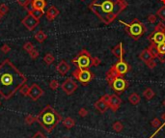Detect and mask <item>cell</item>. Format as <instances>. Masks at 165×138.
Segmentation results:
<instances>
[{
	"instance_id": "6da1fadb",
	"label": "cell",
	"mask_w": 165,
	"mask_h": 138,
	"mask_svg": "<svg viewBox=\"0 0 165 138\" xmlns=\"http://www.w3.org/2000/svg\"><path fill=\"white\" fill-rule=\"evenodd\" d=\"M26 81V76L14 65L10 59H5L0 64V96L3 99H12Z\"/></svg>"
},
{
	"instance_id": "7a4b0ae2",
	"label": "cell",
	"mask_w": 165,
	"mask_h": 138,
	"mask_svg": "<svg viewBox=\"0 0 165 138\" xmlns=\"http://www.w3.org/2000/svg\"><path fill=\"white\" fill-rule=\"evenodd\" d=\"M125 0H93L89 9L104 24H110L127 7Z\"/></svg>"
},
{
	"instance_id": "3957f363",
	"label": "cell",
	"mask_w": 165,
	"mask_h": 138,
	"mask_svg": "<svg viewBox=\"0 0 165 138\" xmlns=\"http://www.w3.org/2000/svg\"><path fill=\"white\" fill-rule=\"evenodd\" d=\"M36 122H38L44 130L47 132H51L62 121L60 114L49 104L39 113L38 116H36Z\"/></svg>"
},
{
	"instance_id": "277c9868",
	"label": "cell",
	"mask_w": 165,
	"mask_h": 138,
	"mask_svg": "<svg viewBox=\"0 0 165 138\" xmlns=\"http://www.w3.org/2000/svg\"><path fill=\"white\" fill-rule=\"evenodd\" d=\"M120 23L125 25L126 31L134 41H138L146 32L145 25L137 18H134L130 23H127L123 20H120Z\"/></svg>"
},
{
	"instance_id": "5b68a950",
	"label": "cell",
	"mask_w": 165,
	"mask_h": 138,
	"mask_svg": "<svg viewBox=\"0 0 165 138\" xmlns=\"http://www.w3.org/2000/svg\"><path fill=\"white\" fill-rule=\"evenodd\" d=\"M92 61H93V57L86 49H82L76 55V57L72 60L73 65H75L79 69H83V70H87V69H90V67H92Z\"/></svg>"
},
{
	"instance_id": "8992f818",
	"label": "cell",
	"mask_w": 165,
	"mask_h": 138,
	"mask_svg": "<svg viewBox=\"0 0 165 138\" xmlns=\"http://www.w3.org/2000/svg\"><path fill=\"white\" fill-rule=\"evenodd\" d=\"M72 76L84 86L88 84L90 81L93 80V78L95 77L94 73L91 71H89V69L83 70V69H79V68H77L76 70L72 72Z\"/></svg>"
},
{
	"instance_id": "52a82bcc",
	"label": "cell",
	"mask_w": 165,
	"mask_h": 138,
	"mask_svg": "<svg viewBox=\"0 0 165 138\" xmlns=\"http://www.w3.org/2000/svg\"><path fill=\"white\" fill-rule=\"evenodd\" d=\"M111 69L114 71V72L116 73L118 76H124L125 75L130 72V66L128 64L122 59V60H119L115 65H113Z\"/></svg>"
},
{
	"instance_id": "ba28073f",
	"label": "cell",
	"mask_w": 165,
	"mask_h": 138,
	"mask_svg": "<svg viewBox=\"0 0 165 138\" xmlns=\"http://www.w3.org/2000/svg\"><path fill=\"white\" fill-rule=\"evenodd\" d=\"M110 86L112 87L113 90L115 92H117L119 94H122L128 87V82L123 76H117L114 78V80L112 81V83Z\"/></svg>"
},
{
	"instance_id": "9c48e42d",
	"label": "cell",
	"mask_w": 165,
	"mask_h": 138,
	"mask_svg": "<svg viewBox=\"0 0 165 138\" xmlns=\"http://www.w3.org/2000/svg\"><path fill=\"white\" fill-rule=\"evenodd\" d=\"M77 87H78V85H77L76 82L72 79V77H68L67 79L61 84L62 90L69 96L72 95L73 93H75L77 89Z\"/></svg>"
},
{
	"instance_id": "30bf717a",
	"label": "cell",
	"mask_w": 165,
	"mask_h": 138,
	"mask_svg": "<svg viewBox=\"0 0 165 138\" xmlns=\"http://www.w3.org/2000/svg\"><path fill=\"white\" fill-rule=\"evenodd\" d=\"M21 23L26 27L27 30L32 31L39 25L40 20H38V18H36L35 17H33L32 15H30V14H28V15H27L23 20H21Z\"/></svg>"
},
{
	"instance_id": "8fae6325",
	"label": "cell",
	"mask_w": 165,
	"mask_h": 138,
	"mask_svg": "<svg viewBox=\"0 0 165 138\" xmlns=\"http://www.w3.org/2000/svg\"><path fill=\"white\" fill-rule=\"evenodd\" d=\"M109 96L110 95H104L95 103V104H94L95 108L99 110L100 113H105L109 109V104H108Z\"/></svg>"
},
{
	"instance_id": "7c38bea8",
	"label": "cell",
	"mask_w": 165,
	"mask_h": 138,
	"mask_svg": "<svg viewBox=\"0 0 165 138\" xmlns=\"http://www.w3.org/2000/svg\"><path fill=\"white\" fill-rule=\"evenodd\" d=\"M44 95V90L41 88V87L38 85V84H32L30 86V89H29V95L28 97L33 100V102H36V100H38L41 97Z\"/></svg>"
},
{
	"instance_id": "4fadbf2b",
	"label": "cell",
	"mask_w": 165,
	"mask_h": 138,
	"mask_svg": "<svg viewBox=\"0 0 165 138\" xmlns=\"http://www.w3.org/2000/svg\"><path fill=\"white\" fill-rule=\"evenodd\" d=\"M108 104H109V109H111L113 112H116L121 106L122 100L120 97L116 94L110 95L108 99Z\"/></svg>"
},
{
	"instance_id": "5bb4252c",
	"label": "cell",
	"mask_w": 165,
	"mask_h": 138,
	"mask_svg": "<svg viewBox=\"0 0 165 138\" xmlns=\"http://www.w3.org/2000/svg\"><path fill=\"white\" fill-rule=\"evenodd\" d=\"M149 41H152L154 44H159L163 42H165V33L164 32H154L148 37Z\"/></svg>"
},
{
	"instance_id": "9a60e30c",
	"label": "cell",
	"mask_w": 165,
	"mask_h": 138,
	"mask_svg": "<svg viewBox=\"0 0 165 138\" xmlns=\"http://www.w3.org/2000/svg\"><path fill=\"white\" fill-rule=\"evenodd\" d=\"M70 70H71V66L69 65L65 60L60 61V63L56 66V71L58 72L59 75H66L67 73L70 72Z\"/></svg>"
},
{
	"instance_id": "2e32d148",
	"label": "cell",
	"mask_w": 165,
	"mask_h": 138,
	"mask_svg": "<svg viewBox=\"0 0 165 138\" xmlns=\"http://www.w3.org/2000/svg\"><path fill=\"white\" fill-rule=\"evenodd\" d=\"M112 54L115 56L116 58H118L119 60H122L124 59V55H125V49L123 48V44L119 43L115 48H112Z\"/></svg>"
},
{
	"instance_id": "e0dca14e",
	"label": "cell",
	"mask_w": 165,
	"mask_h": 138,
	"mask_svg": "<svg viewBox=\"0 0 165 138\" xmlns=\"http://www.w3.org/2000/svg\"><path fill=\"white\" fill-rule=\"evenodd\" d=\"M59 13H60V12H59V10L56 7H55V6H50L47 9V11L45 12V17H47V20L51 21V20H55V18L58 17Z\"/></svg>"
},
{
	"instance_id": "ac0fdd59",
	"label": "cell",
	"mask_w": 165,
	"mask_h": 138,
	"mask_svg": "<svg viewBox=\"0 0 165 138\" xmlns=\"http://www.w3.org/2000/svg\"><path fill=\"white\" fill-rule=\"evenodd\" d=\"M31 6L32 9L44 12V8L47 7V1L45 0H31Z\"/></svg>"
},
{
	"instance_id": "d6986e66",
	"label": "cell",
	"mask_w": 165,
	"mask_h": 138,
	"mask_svg": "<svg viewBox=\"0 0 165 138\" xmlns=\"http://www.w3.org/2000/svg\"><path fill=\"white\" fill-rule=\"evenodd\" d=\"M139 59L146 64L147 62H149L150 60H152V59H154V58L153 57V55L151 54V52L149 51V49L146 48V49L142 50V51L140 52V54H139Z\"/></svg>"
},
{
	"instance_id": "ffe728a7",
	"label": "cell",
	"mask_w": 165,
	"mask_h": 138,
	"mask_svg": "<svg viewBox=\"0 0 165 138\" xmlns=\"http://www.w3.org/2000/svg\"><path fill=\"white\" fill-rule=\"evenodd\" d=\"M158 60L161 63H165V42L157 44Z\"/></svg>"
},
{
	"instance_id": "44dd1931",
	"label": "cell",
	"mask_w": 165,
	"mask_h": 138,
	"mask_svg": "<svg viewBox=\"0 0 165 138\" xmlns=\"http://www.w3.org/2000/svg\"><path fill=\"white\" fill-rule=\"evenodd\" d=\"M62 124L66 128H68V130H71V128H72L73 127L75 126V121L71 117H67L62 121Z\"/></svg>"
},
{
	"instance_id": "7402d4cb",
	"label": "cell",
	"mask_w": 165,
	"mask_h": 138,
	"mask_svg": "<svg viewBox=\"0 0 165 138\" xmlns=\"http://www.w3.org/2000/svg\"><path fill=\"white\" fill-rule=\"evenodd\" d=\"M141 100L140 96L137 93H132L130 97H128V102H130L132 105H137Z\"/></svg>"
},
{
	"instance_id": "603a6c76",
	"label": "cell",
	"mask_w": 165,
	"mask_h": 138,
	"mask_svg": "<svg viewBox=\"0 0 165 138\" xmlns=\"http://www.w3.org/2000/svg\"><path fill=\"white\" fill-rule=\"evenodd\" d=\"M149 51L151 52V54L153 55L154 58H158V50H157V44H154V42L151 43V44L149 45Z\"/></svg>"
},
{
	"instance_id": "cb8c5ba5",
	"label": "cell",
	"mask_w": 165,
	"mask_h": 138,
	"mask_svg": "<svg viewBox=\"0 0 165 138\" xmlns=\"http://www.w3.org/2000/svg\"><path fill=\"white\" fill-rule=\"evenodd\" d=\"M47 38V34H45L44 32V31H42V30L39 31L38 33H36V34H35V40H36L38 43H41V44L44 43Z\"/></svg>"
},
{
	"instance_id": "d4e9b609",
	"label": "cell",
	"mask_w": 165,
	"mask_h": 138,
	"mask_svg": "<svg viewBox=\"0 0 165 138\" xmlns=\"http://www.w3.org/2000/svg\"><path fill=\"white\" fill-rule=\"evenodd\" d=\"M154 95H155V93L154 92V90L152 88H150V87L149 88H146L143 92V96L145 97V99L147 100H151L154 97Z\"/></svg>"
},
{
	"instance_id": "484cf974",
	"label": "cell",
	"mask_w": 165,
	"mask_h": 138,
	"mask_svg": "<svg viewBox=\"0 0 165 138\" xmlns=\"http://www.w3.org/2000/svg\"><path fill=\"white\" fill-rule=\"evenodd\" d=\"M28 14H30V15L35 17L36 18L40 20V18L44 16V11H41V10H35V9H32V10H28Z\"/></svg>"
},
{
	"instance_id": "4316f807",
	"label": "cell",
	"mask_w": 165,
	"mask_h": 138,
	"mask_svg": "<svg viewBox=\"0 0 165 138\" xmlns=\"http://www.w3.org/2000/svg\"><path fill=\"white\" fill-rule=\"evenodd\" d=\"M151 124H152V126L154 127H155L157 128V132H158V130L161 128L164 125H165V122H164V124L163 125H161V122H160V120L158 118H154V119H153L152 120V122H151Z\"/></svg>"
},
{
	"instance_id": "83f0119b",
	"label": "cell",
	"mask_w": 165,
	"mask_h": 138,
	"mask_svg": "<svg viewBox=\"0 0 165 138\" xmlns=\"http://www.w3.org/2000/svg\"><path fill=\"white\" fill-rule=\"evenodd\" d=\"M44 61L45 62L47 65H51V64L55 61V58L51 53H47L44 57Z\"/></svg>"
},
{
	"instance_id": "f1b7e54d",
	"label": "cell",
	"mask_w": 165,
	"mask_h": 138,
	"mask_svg": "<svg viewBox=\"0 0 165 138\" xmlns=\"http://www.w3.org/2000/svg\"><path fill=\"white\" fill-rule=\"evenodd\" d=\"M112 128H113V130L115 132L120 133L124 130V126H123V124L121 122H115L112 125Z\"/></svg>"
},
{
	"instance_id": "f546056e",
	"label": "cell",
	"mask_w": 165,
	"mask_h": 138,
	"mask_svg": "<svg viewBox=\"0 0 165 138\" xmlns=\"http://www.w3.org/2000/svg\"><path fill=\"white\" fill-rule=\"evenodd\" d=\"M36 116H34V115H27V116L25 117V124L27 126H30L32 125V124H34V122H36Z\"/></svg>"
},
{
	"instance_id": "4dcf8cb0",
	"label": "cell",
	"mask_w": 165,
	"mask_h": 138,
	"mask_svg": "<svg viewBox=\"0 0 165 138\" xmlns=\"http://www.w3.org/2000/svg\"><path fill=\"white\" fill-rule=\"evenodd\" d=\"M154 32H164L165 33V24L163 23L162 21L157 22V24L155 25Z\"/></svg>"
},
{
	"instance_id": "1f68e13d",
	"label": "cell",
	"mask_w": 165,
	"mask_h": 138,
	"mask_svg": "<svg viewBox=\"0 0 165 138\" xmlns=\"http://www.w3.org/2000/svg\"><path fill=\"white\" fill-rule=\"evenodd\" d=\"M59 87H60V83H59V81L57 79H52L49 82V88L51 90L55 91V90H57Z\"/></svg>"
},
{
	"instance_id": "d6a6232c",
	"label": "cell",
	"mask_w": 165,
	"mask_h": 138,
	"mask_svg": "<svg viewBox=\"0 0 165 138\" xmlns=\"http://www.w3.org/2000/svg\"><path fill=\"white\" fill-rule=\"evenodd\" d=\"M29 89H30V87H29L28 85H26V83H25V84L20 89V94H21L22 96L28 97V95H29Z\"/></svg>"
},
{
	"instance_id": "836d02e7",
	"label": "cell",
	"mask_w": 165,
	"mask_h": 138,
	"mask_svg": "<svg viewBox=\"0 0 165 138\" xmlns=\"http://www.w3.org/2000/svg\"><path fill=\"white\" fill-rule=\"evenodd\" d=\"M17 2L18 3V5L25 8L26 10L28 11V5L31 4V0H17Z\"/></svg>"
},
{
	"instance_id": "e575fe53",
	"label": "cell",
	"mask_w": 165,
	"mask_h": 138,
	"mask_svg": "<svg viewBox=\"0 0 165 138\" xmlns=\"http://www.w3.org/2000/svg\"><path fill=\"white\" fill-rule=\"evenodd\" d=\"M157 15L158 17L161 18L162 20H165V5L158 9L157 12Z\"/></svg>"
},
{
	"instance_id": "d590c367",
	"label": "cell",
	"mask_w": 165,
	"mask_h": 138,
	"mask_svg": "<svg viewBox=\"0 0 165 138\" xmlns=\"http://www.w3.org/2000/svg\"><path fill=\"white\" fill-rule=\"evenodd\" d=\"M9 12V7L8 5H6V4H0V14L4 17L6 15V14Z\"/></svg>"
},
{
	"instance_id": "8d00e7d4",
	"label": "cell",
	"mask_w": 165,
	"mask_h": 138,
	"mask_svg": "<svg viewBox=\"0 0 165 138\" xmlns=\"http://www.w3.org/2000/svg\"><path fill=\"white\" fill-rule=\"evenodd\" d=\"M33 48H34L33 44H32L31 42H26V43L23 44V49L25 50V51L28 52V53H29Z\"/></svg>"
},
{
	"instance_id": "74e56055",
	"label": "cell",
	"mask_w": 165,
	"mask_h": 138,
	"mask_svg": "<svg viewBox=\"0 0 165 138\" xmlns=\"http://www.w3.org/2000/svg\"><path fill=\"white\" fill-rule=\"evenodd\" d=\"M147 20H148L150 23H155L157 20V17L155 15H154V14H150L148 17H147Z\"/></svg>"
},
{
	"instance_id": "f35d334b",
	"label": "cell",
	"mask_w": 165,
	"mask_h": 138,
	"mask_svg": "<svg viewBox=\"0 0 165 138\" xmlns=\"http://www.w3.org/2000/svg\"><path fill=\"white\" fill-rule=\"evenodd\" d=\"M146 65L150 69V70H154V69L157 67V62L154 61V59H152V60H150L149 62H147Z\"/></svg>"
},
{
	"instance_id": "ab89813d",
	"label": "cell",
	"mask_w": 165,
	"mask_h": 138,
	"mask_svg": "<svg viewBox=\"0 0 165 138\" xmlns=\"http://www.w3.org/2000/svg\"><path fill=\"white\" fill-rule=\"evenodd\" d=\"M39 51H38V50H37L36 48H33V49H32L31 50V51L29 52V56L32 58V59H37V58H38L39 57Z\"/></svg>"
},
{
	"instance_id": "60d3db41",
	"label": "cell",
	"mask_w": 165,
	"mask_h": 138,
	"mask_svg": "<svg viewBox=\"0 0 165 138\" xmlns=\"http://www.w3.org/2000/svg\"><path fill=\"white\" fill-rule=\"evenodd\" d=\"M88 110H87L85 107H81L79 110H78V115L80 117H82V118H84V117H86L87 115H88Z\"/></svg>"
},
{
	"instance_id": "b9f144b4",
	"label": "cell",
	"mask_w": 165,
	"mask_h": 138,
	"mask_svg": "<svg viewBox=\"0 0 165 138\" xmlns=\"http://www.w3.org/2000/svg\"><path fill=\"white\" fill-rule=\"evenodd\" d=\"M100 63H102V60H100L99 57H93V61H92V66L98 67V66L100 65Z\"/></svg>"
},
{
	"instance_id": "7bdbcfd3",
	"label": "cell",
	"mask_w": 165,
	"mask_h": 138,
	"mask_svg": "<svg viewBox=\"0 0 165 138\" xmlns=\"http://www.w3.org/2000/svg\"><path fill=\"white\" fill-rule=\"evenodd\" d=\"M1 51L3 53L7 54L8 52L11 51V47H10V45H8V44H4V45H2V47H1Z\"/></svg>"
},
{
	"instance_id": "ee69618b",
	"label": "cell",
	"mask_w": 165,
	"mask_h": 138,
	"mask_svg": "<svg viewBox=\"0 0 165 138\" xmlns=\"http://www.w3.org/2000/svg\"><path fill=\"white\" fill-rule=\"evenodd\" d=\"M31 138H47V137L45 136V135H44L41 131H38V132H36L35 134L32 136Z\"/></svg>"
},
{
	"instance_id": "f6af8a7d",
	"label": "cell",
	"mask_w": 165,
	"mask_h": 138,
	"mask_svg": "<svg viewBox=\"0 0 165 138\" xmlns=\"http://www.w3.org/2000/svg\"><path fill=\"white\" fill-rule=\"evenodd\" d=\"M162 119H163V120H164V122H165V113L162 115Z\"/></svg>"
},
{
	"instance_id": "bcb514c9",
	"label": "cell",
	"mask_w": 165,
	"mask_h": 138,
	"mask_svg": "<svg viewBox=\"0 0 165 138\" xmlns=\"http://www.w3.org/2000/svg\"><path fill=\"white\" fill-rule=\"evenodd\" d=\"M2 17H3V16L1 15V14H0V20H2Z\"/></svg>"
},
{
	"instance_id": "7dc6e473",
	"label": "cell",
	"mask_w": 165,
	"mask_h": 138,
	"mask_svg": "<svg viewBox=\"0 0 165 138\" xmlns=\"http://www.w3.org/2000/svg\"><path fill=\"white\" fill-rule=\"evenodd\" d=\"M160 1H161V2L164 4V5H165V0H160Z\"/></svg>"
},
{
	"instance_id": "c3c4849f",
	"label": "cell",
	"mask_w": 165,
	"mask_h": 138,
	"mask_svg": "<svg viewBox=\"0 0 165 138\" xmlns=\"http://www.w3.org/2000/svg\"><path fill=\"white\" fill-rule=\"evenodd\" d=\"M163 105L165 106V99H164V100H163Z\"/></svg>"
},
{
	"instance_id": "681fc988",
	"label": "cell",
	"mask_w": 165,
	"mask_h": 138,
	"mask_svg": "<svg viewBox=\"0 0 165 138\" xmlns=\"http://www.w3.org/2000/svg\"><path fill=\"white\" fill-rule=\"evenodd\" d=\"M81 1H85V0H81Z\"/></svg>"
},
{
	"instance_id": "f907efd6",
	"label": "cell",
	"mask_w": 165,
	"mask_h": 138,
	"mask_svg": "<svg viewBox=\"0 0 165 138\" xmlns=\"http://www.w3.org/2000/svg\"><path fill=\"white\" fill-rule=\"evenodd\" d=\"M0 105H1V102H0Z\"/></svg>"
},
{
	"instance_id": "816d5d0a",
	"label": "cell",
	"mask_w": 165,
	"mask_h": 138,
	"mask_svg": "<svg viewBox=\"0 0 165 138\" xmlns=\"http://www.w3.org/2000/svg\"><path fill=\"white\" fill-rule=\"evenodd\" d=\"M65 138H68V137H65Z\"/></svg>"
}]
</instances>
